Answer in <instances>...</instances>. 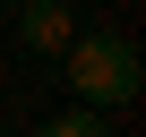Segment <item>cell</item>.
Segmentation results:
<instances>
[{
  "label": "cell",
  "mask_w": 146,
  "mask_h": 137,
  "mask_svg": "<svg viewBox=\"0 0 146 137\" xmlns=\"http://www.w3.org/2000/svg\"><path fill=\"white\" fill-rule=\"evenodd\" d=\"M60 60H69V86H78V111H95V120L137 94V51L120 34H78Z\"/></svg>",
  "instance_id": "6da1fadb"
},
{
  "label": "cell",
  "mask_w": 146,
  "mask_h": 137,
  "mask_svg": "<svg viewBox=\"0 0 146 137\" xmlns=\"http://www.w3.org/2000/svg\"><path fill=\"white\" fill-rule=\"evenodd\" d=\"M17 34H26V43H43V51H69V43H78L69 9H17Z\"/></svg>",
  "instance_id": "7a4b0ae2"
},
{
  "label": "cell",
  "mask_w": 146,
  "mask_h": 137,
  "mask_svg": "<svg viewBox=\"0 0 146 137\" xmlns=\"http://www.w3.org/2000/svg\"><path fill=\"white\" fill-rule=\"evenodd\" d=\"M35 137H112V128H103L95 111H60V120H43Z\"/></svg>",
  "instance_id": "3957f363"
}]
</instances>
